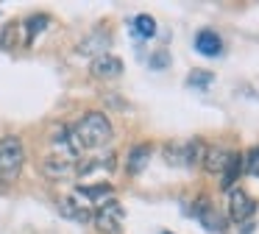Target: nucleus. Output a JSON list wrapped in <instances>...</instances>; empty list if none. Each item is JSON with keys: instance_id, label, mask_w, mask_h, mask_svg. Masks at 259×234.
I'll use <instances>...</instances> for the list:
<instances>
[{"instance_id": "nucleus-1", "label": "nucleus", "mask_w": 259, "mask_h": 234, "mask_svg": "<svg viewBox=\"0 0 259 234\" xmlns=\"http://www.w3.org/2000/svg\"><path fill=\"white\" fill-rule=\"evenodd\" d=\"M67 134H70L73 148L81 153V150L103 148V145L112 139L114 128H112V120H109L103 111H87V114H81L73 126H67Z\"/></svg>"}, {"instance_id": "nucleus-2", "label": "nucleus", "mask_w": 259, "mask_h": 234, "mask_svg": "<svg viewBox=\"0 0 259 234\" xmlns=\"http://www.w3.org/2000/svg\"><path fill=\"white\" fill-rule=\"evenodd\" d=\"M25 165V148L20 137L0 139V184H14Z\"/></svg>"}, {"instance_id": "nucleus-3", "label": "nucleus", "mask_w": 259, "mask_h": 234, "mask_svg": "<svg viewBox=\"0 0 259 234\" xmlns=\"http://www.w3.org/2000/svg\"><path fill=\"white\" fill-rule=\"evenodd\" d=\"M206 145L203 139H181V142H167L162 148V159L170 167H198L203 162Z\"/></svg>"}, {"instance_id": "nucleus-4", "label": "nucleus", "mask_w": 259, "mask_h": 234, "mask_svg": "<svg viewBox=\"0 0 259 234\" xmlns=\"http://www.w3.org/2000/svg\"><path fill=\"white\" fill-rule=\"evenodd\" d=\"M123 217H125V209L112 198V201H106V204L98 206L95 215H92V220H95V226H98L101 234H117L120 226H123Z\"/></svg>"}, {"instance_id": "nucleus-5", "label": "nucleus", "mask_w": 259, "mask_h": 234, "mask_svg": "<svg viewBox=\"0 0 259 234\" xmlns=\"http://www.w3.org/2000/svg\"><path fill=\"white\" fill-rule=\"evenodd\" d=\"M190 215L198 217V220H201V226L206 228V231H212V234H223L226 226H229V217H226L220 209H214L206 198H198L195 206L190 209Z\"/></svg>"}, {"instance_id": "nucleus-6", "label": "nucleus", "mask_w": 259, "mask_h": 234, "mask_svg": "<svg viewBox=\"0 0 259 234\" xmlns=\"http://www.w3.org/2000/svg\"><path fill=\"white\" fill-rule=\"evenodd\" d=\"M253 212H256V201H253L245 189H240V187L229 189V217L231 220L245 223L253 217Z\"/></svg>"}, {"instance_id": "nucleus-7", "label": "nucleus", "mask_w": 259, "mask_h": 234, "mask_svg": "<svg viewBox=\"0 0 259 234\" xmlns=\"http://www.w3.org/2000/svg\"><path fill=\"white\" fill-rule=\"evenodd\" d=\"M90 72L101 81H112V78H120L123 75V61L112 53H103V56H95L90 64Z\"/></svg>"}, {"instance_id": "nucleus-8", "label": "nucleus", "mask_w": 259, "mask_h": 234, "mask_svg": "<svg viewBox=\"0 0 259 234\" xmlns=\"http://www.w3.org/2000/svg\"><path fill=\"white\" fill-rule=\"evenodd\" d=\"M195 50L201 56H206V59H214V56L223 53V39H220L218 31H212V28H203V31L195 33Z\"/></svg>"}, {"instance_id": "nucleus-9", "label": "nucleus", "mask_w": 259, "mask_h": 234, "mask_svg": "<svg viewBox=\"0 0 259 234\" xmlns=\"http://www.w3.org/2000/svg\"><path fill=\"white\" fill-rule=\"evenodd\" d=\"M42 173H45V176H51V178H70L75 173V159L51 153L45 162H42Z\"/></svg>"}, {"instance_id": "nucleus-10", "label": "nucleus", "mask_w": 259, "mask_h": 234, "mask_svg": "<svg viewBox=\"0 0 259 234\" xmlns=\"http://www.w3.org/2000/svg\"><path fill=\"white\" fill-rule=\"evenodd\" d=\"M240 176H242V153H240V150H231L226 167L220 170V189H223V192L234 189V184H237V178H240Z\"/></svg>"}, {"instance_id": "nucleus-11", "label": "nucleus", "mask_w": 259, "mask_h": 234, "mask_svg": "<svg viewBox=\"0 0 259 234\" xmlns=\"http://www.w3.org/2000/svg\"><path fill=\"white\" fill-rule=\"evenodd\" d=\"M75 195L92 201L95 206H101V204H106V201L114 198V187L112 184H78V187H75Z\"/></svg>"}, {"instance_id": "nucleus-12", "label": "nucleus", "mask_w": 259, "mask_h": 234, "mask_svg": "<svg viewBox=\"0 0 259 234\" xmlns=\"http://www.w3.org/2000/svg\"><path fill=\"white\" fill-rule=\"evenodd\" d=\"M109 45H112V36L103 31H95L87 39H81L78 56H103V53H109Z\"/></svg>"}, {"instance_id": "nucleus-13", "label": "nucleus", "mask_w": 259, "mask_h": 234, "mask_svg": "<svg viewBox=\"0 0 259 234\" xmlns=\"http://www.w3.org/2000/svg\"><path fill=\"white\" fill-rule=\"evenodd\" d=\"M148 162H151V145H148V142H140V145H134V148L128 150L125 170H128L131 176H140V173L148 167Z\"/></svg>"}, {"instance_id": "nucleus-14", "label": "nucleus", "mask_w": 259, "mask_h": 234, "mask_svg": "<svg viewBox=\"0 0 259 234\" xmlns=\"http://www.w3.org/2000/svg\"><path fill=\"white\" fill-rule=\"evenodd\" d=\"M59 215L67 217V220H75V223H90L92 220V212L87 206H81L75 198H62L59 201Z\"/></svg>"}, {"instance_id": "nucleus-15", "label": "nucleus", "mask_w": 259, "mask_h": 234, "mask_svg": "<svg viewBox=\"0 0 259 234\" xmlns=\"http://www.w3.org/2000/svg\"><path fill=\"white\" fill-rule=\"evenodd\" d=\"M229 153H231V150L220 148V145H214V148H209V145H206V153H203L201 165L206 167L209 173H220L226 167V162H229Z\"/></svg>"}, {"instance_id": "nucleus-16", "label": "nucleus", "mask_w": 259, "mask_h": 234, "mask_svg": "<svg viewBox=\"0 0 259 234\" xmlns=\"http://www.w3.org/2000/svg\"><path fill=\"white\" fill-rule=\"evenodd\" d=\"M51 25V17L48 14H34V17H28L25 20V42H34L36 36H39L45 28Z\"/></svg>"}, {"instance_id": "nucleus-17", "label": "nucleus", "mask_w": 259, "mask_h": 234, "mask_svg": "<svg viewBox=\"0 0 259 234\" xmlns=\"http://www.w3.org/2000/svg\"><path fill=\"white\" fill-rule=\"evenodd\" d=\"M134 33L140 39H153L156 36V20L151 14H137L134 17Z\"/></svg>"}, {"instance_id": "nucleus-18", "label": "nucleus", "mask_w": 259, "mask_h": 234, "mask_svg": "<svg viewBox=\"0 0 259 234\" xmlns=\"http://www.w3.org/2000/svg\"><path fill=\"white\" fill-rule=\"evenodd\" d=\"M214 81V75L209 70H192L190 78H187V87H195V89H206L209 84Z\"/></svg>"}, {"instance_id": "nucleus-19", "label": "nucleus", "mask_w": 259, "mask_h": 234, "mask_svg": "<svg viewBox=\"0 0 259 234\" xmlns=\"http://www.w3.org/2000/svg\"><path fill=\"white\" fill-rule=\"evenodd\" d=\"M242 173H248V176H259V145L251 148L245 156H242Z\"/></svg>"}, {"instance_id": "nucleus-20", "label": "nucleus", "mask_w": 259, "mask_h": 234, "mask_svg": "<svg viewBox=\"0 0 259 234\" xmlns=\"http://www.w3.org/2000/svg\"><path fill=\"white\" fill-rule=\"evenodd\" d=\"M148 64H151L153 70H162V67L170 64V53H164V50H156V53L151 56V61H148Z\"/></svg>"}, {"instance_id": "nucleus-21", "label": "nucleus", "mask_w": 259, "mask_h": 234, "mask_svg": "<svg viewBox=\"0 0 259 234\" xmlns=\"http://www.w3.org/2000/svg\"><path fill=\"white\" fill-rule=\"evenodd\" d=\"M162 234H170V231H162Z\"/></svg>"}]
</instances>
